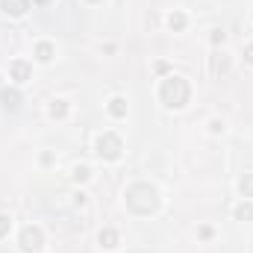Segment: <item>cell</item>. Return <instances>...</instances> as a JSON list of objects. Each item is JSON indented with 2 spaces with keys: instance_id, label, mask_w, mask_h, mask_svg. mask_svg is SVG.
I'll use <instances>...</instances> for the list:
<instances>
[{
  "instance_id": "cell-8",
  "label": "cell",
  "mask_w": 253,
  "mask_h": 253,
  "mask_svg": "<svg viewBox=\"0 0 253 253\" xmlns=\"http://www.w3.org/2000/svg\"><path fill=\"white\" fill-rule=\"evenodd\" d=\"M36 56H39V62H50V59H53V44L42 42V44L36 47Z\"/></svg>"
},
{
  "instance_id": "cell-7",
  "label": "cell",
  "mask_w": 253,
  "mask_h": 253,
  "mask_svg": "<svg viewBox=\"0 0 253 253\" xmlns=\"http://www.w3.org/2000/svg\"><path fill=\"white\" fill-rule=\"evenodd\" d=\"M109 112H112L115 118H124L126 115V100L124 97H112V100H109Z\"/></svg>"
},
{
  "instance_id": "cell-11",
  "label": "cell",
  "mask_w": 253,
  "mask_h": 253,
  "mask_svg": "<svg viewBox=\"0 0 253 253\" xmlns=\"http://www.w3.org/2000/svg\"><path fill=\"white\" fill-rule=\"evenodd\" d=\"M239 189H242V194H245V197H253V174H245V177H242Z\"/></svg>"
},
{
  "instance_id": "cell-1",
  "label": "cell",
  "mask_w": 253,
  "mask_h": 253,
  "mask_svg": "<svg viewBox=\"0 0 253 253\" xmlns=\"http://www.w3.org/2000/svg\"><path fill=\"white\" fill-rule=\"evenodd\" d=\"M189 94H191V88L183 77H168V80L159 85V97H162V103L171 106V109H183V106L189 103Z\"/></svg>"
},
{
  "instance_id": "cell-16",
  "label": "cell",
  "mask_w": 253,
  "mask_h": 253,
  "mask_svg": "<svg viewBox=\"0 0 253 253\" xmlns=\"http://www.w3.org/2000/svg\"><path fill=\"white\" fill-rule=\"evenodd\" d=\"M209 126H212V132H221V129H224V121H218V118H215Z\"/></svg>"
},
{
  "instance_id": "cell-14",
  "label": "cell",
  "mask_w": 253,
  "mask_h": 253,
  "mask_svg": "<svg viewBox=\"0 0 253 253\" xmlns=\"http://www.w3.org/2000/svg\"><path fill=\"white\" fill-rule=\"evenodd\" d=\"M88 177H91V171H88L85 165H80V168H74V180H77V183H85Z\"/></svg>"
},
{
  "instance_id": "cell-3",
  "label": "cell",
  "mask_w": 253,
  "mask_h": 253,
  "mask_svg": "<svg viewBox=\"0 0 253 253\" xmlns=\"http://www.w3.org/2000/svg\"><path fill=\"white\" fill-rule=\"evenodd\" d=\"M44 245V236H42V230L39 227H27L24 233H21V248L30 253V251H39Z\"/></svg>"
},
{
  "instance_id": "cell-5",
  "label": "cell",
  "mask_w": 253,
  "mask_h": 253,
  "mask_svg": "<svg viewBox=\"0 0 253 253\" xmlns=\"http://www.w3.org/2000/svg\"><path fill=\"white\" fill-rule=\"evenodd\" d=\"M9 74H12L15 83H27V80H30V65L27 62H12L9 65Z\"/></svg>"
},
{
  "instance_id": "cell-18",
  "label": "cell",
  "mask_w": 253,
  "mask_h": 253,
  "mask_svg": "<svg viewBox=\"0 0 253 253\" xmlns=\"http://www.w3.org/2000/svg\"><path fill=\"white\" fill-rule=\"evenodd\" d=\"M33 3H50V0H33Z\"/></svg>"
},
{
  "instance_id": "cell-17",
  "label": "cell",
  "mask_w": 253,
  "mask_h": 253,
  "mask_svg": "<svg viewBox=\"0 0 253 253\" xmlns=\"http://www.w3.org/2000/svg\"><path fill=\"white\" fill-rule=\"evenodd\" d=\"M245 59L253 65V44H248V47H245Z\"/></svg>"
},
{
  "instance_id": "cell-2",
  "label": "cell",
  "mask_w": 253,
  "mask_h": 253,
  "mask_svg": "<svg viewBox=\"0 0 253 253\" xmlns=\"http://www.w3.org/2000/svg\"><path fill=\"white\" fill-rule=\"evenodd\" d=\"M97 156H103V159H118V156H121V138L112 135V132H103V135L97 138Z\"/></svg>"
},
{
  "instance_id": "cell-6",
  "label": "cell",
  "mask_w": 253,
  "mask_h": 253,
  "mask_svg": "<svg viewBox=\"0 0 253 253\" xmlns=\"http://www.w3.org/2000/svg\"><path fill=\"white\" fill-rule=\"evenodd\" d=\"M97 242H100V248L112 251V248H118V233H115V230H100Z\"/></svg>"
},
{
  "instance_id": "cell-12",
  "label": "cell",
  "mask_w": 253,
  "mask_h": 253,
  "mask_svg": "<svg viewBox=\"0 0 253 253\" xmlns=\"http://www.w3.org/2000/svg\"><path fill=\"white\" fill-rule=\"evenodd\" d=\"M168 27H171V30H183V27H186V15H183V12H174V15L168 18Z\"/></svg>"
},
{
  "instance_id": "cell-15",
  "label": "cell",
  "mask_w": 253,
  "mask_h": 253,
  "mask_svg": "<svg viewBox=\"0 0 253 253\" xmlns=\"http://www.w3.org/2000/svg\"><path fill=\"white\" fill-rule=\"evenodd\" d=\"M9 227H12V221L6 215H0V236H9Z\"/></svg>"
},
{
  "instance_id": "cell-10",
  "label": "cell",
  "mask_w": 253,
  "mask_h": 253,
  "mask_svg": "<svg viewBox=\"0 0 253 253\" xmlns=\"http://www.w3.org/2000/svg\"><path fill=\"white\" fill-rule=\"evenodd\" d=\"M50 115H53V118H65V115H68V103H65V100H53V103H50Z\"/></svg>"
},
{
  "instance_id": "cell-9",
  "label": "cell",
  "mask_w": 253,
  "mask_h": 253,
  "mask_svg": "<svg viewBox=\"0 0 253 253\" xmlns=\"http://www.w3.org/2000/svg\"><path fill=\"white\" fill-rule=\"evenodd\" d=\"M0 100H3V106H9V109H15V106L21 103L18 91H3V94H0Z\"/></svg>"
},
{
  "instance_id": "cell-4",
  "label": "cell",
  "mask_w": 253,
  "mask_h": 253,
  "mask_svg": "<svg viewBox=\"0 0 253 253\" xmlns=\"http://www.w3.org/2000/svg\"><path fill=\"white\" fill-rule=\"evenodd\" d=\"M0 6H3V12L6 15H24L27 9H30V0H0Z\"/></svg>"
},
{
  "instance_id": "cell-13",
  "label": "cell",
  "mask_w": 253,
  "mask_h": 253,
  "mask_svg": "<svg viewBox=\"0 0 253 253\" xmlns=\"http://www.w3.org/2000/svg\"><path fill=\"white\" fill-rule=\"evenodd\" d=\"M236 218H239V221H245V218L251 221V218H253V206H251V203H242V206L236 209Z\"/></svg>"
}]
</instances>
